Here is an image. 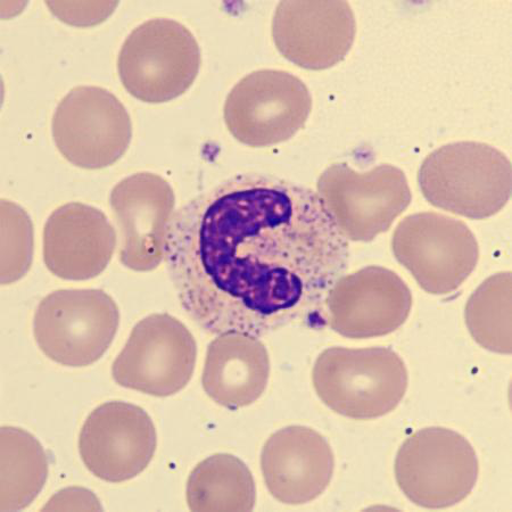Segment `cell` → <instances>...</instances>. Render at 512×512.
Masks as SVG:
<instances>
[{
    "mask_svg": "<svg viewBox=\"0 0 512 512\" xmlns=\"http://www.w3.org/2000/svg\"><path fill=\"white\" fill-rule=\"evenodd\" d=\"M312 98L292 73L260 70L231 90L224 109L226 126L238 142L268 147L287 142L307 123Z\"/></svg>",
    "mask_w": 512,
    "mask_h": 512,
    "instance_id": "9c48e42d",
    "label": "cell"
},
{
    "mask_svg": "<svg viewBox=\"0 0 512 512\" xmlns=\"http://www.w3.org/2000/svg\"><path fill=\"white\" fill-rule=\"evenodd\" d=\"M186 494L192 511H252L256 502L251 470L228 453L200 462L189 475Z\"/></svg>",
    "mask_w": 512,
    "mask_h": 512,
    "instance_id": "d6986e66",
    "label": "cell"
},
{
    "mask_svg": "<svg viewBox=\"0 0 512 512\" xmlns=\"http://www.w3.org/2000/svg\"><path fill=\"white\" fill-rule=\"evenodd\" d=\"M2 484L0 510L26 509L38 497L47 482L49 462L43 445L24 429L3 426Z\"/></svg>",
    "mask_w": 512,
    "mask_h": 512,
    "instance_id": "ffe728a7",
    "label": "cell"
},
{
    "mask_svg": "<svg viewBox=\"0 0 512 512\" xmlns=\"http://www.w3.org/2000/svg\"><path fill=\"white\" fill-rule=\"evenodd\" d=\"M392 250L418 285L433 295L456 292L480 259L473 231L462 221L433 212L404 218L394 231Z\"/></svg>",
    "mask_w": 512,
    "mask_h": 512,
    "instance_id": "ba28073f",
    "label": "cell"
},
{
    "mask_svg": "<svg viewBox=\"0 0 512 512\" xmlns=\"http://www.w3.org/2000/svg\"><path fill=\"white\" fill-rule=\"evenodd\" d=\"M164 258L181 307L206 333L259 337L324 325L350 250L317 193L242 175L173 214Z\"/></svg>",
    "mask_w": 512,
    "mask_h": 512,
    "instance_id": "6da1fadb",
    "label": "cell"
},
{
    "mask_svg": "<svg viewBox=\"0 0 512 512\" xmlns=\"http://www.w3.org/2000/svg\"><path fill=\"white\" fill-rule=\"evenodd\" d=\"M196 360L197 344L189 329L177 318L158 313L132 329L112 375L122 387L165 398L191 382Z\"/></svg>",
    "mask_w": 512,
    "mask_h": 512,
    "instance_id": "30bf717a",
    "label": "cell"
},
{
    "mask_svg": "<svg viewBox=\"0 0 512 512\" xmlns=\"http://www.w3.org/2000/svg\"><path fill=\"white\" fill-rule=\"evenodd\" d=\"M357 21L346 2H282L272 21V38L288 61L307 70H326L349 54Z\"/></svg>",
    "mask_w": 512,
    "mask_h": 512,
    "instance_id": "5bb4252c",
    "label": "cell"
},
{
    "mask_svg": "<svg viewBox=\"0 0 512 512\" xmlns=\"http://www.w3.org/2000/svg\"><path fill=\"white\" fill-rule=\"evenodd\" d=\"M86 510L101 511L103 507L96 495L82 487H69L55 494L43 511Z\"/></svg>",
    "mask_w": 512,
    "mask_h": 512,
    "instance_id": "603a6c76",
    "label": "cell"
},
{
    "mask_svg": "<svg viewBox=\"0 0 512 512\" xmlns=\"http://www.w3.org/2000/svg\"><path fill=\"white\" fill-rule=\"evenodd\" d=\"M470 335L491 352L511 354V272L487 278L466 305Z\"/></svg>",
    "mask_w": 512,
    "mask_h": 512,
    "instance_id": "44dd1931",
    "label": "cell"
},
{
    "mask_svg": "<svg viewBox=\"0 0 512 512\" xmlns=\"http://www.w3.org/2000/svg\"><path fill=\"white\" fill-rule=\"evenodd\" d=\"M119 325L118 305L101 289H61L40 302L33 334L47 358L81 368L103 357Z\"/></svg>",
    "mask_w": 512,
    "mask_h": 512,
    "instance_id": "5b68a950",
    "label": "cell"
},
{
    "mask_svg": "<svg viewBox=\"0 0 512 512\" xmlns=\"http://www.w3.org/2000/svg\"><path fill=\"white\" fill-rule=\"evenodd\" d=\"M335 457L324 436L310 427L288 426L269 437L261 453L263 480L279 502L305 505L327 490Z\"/></svg>",
    "mask_w": 512,
    "mask_h": 512,
    "instance_id": "2e32d148",
    "label": "cell"
},
{
    "mask_svg": "<svg viewBox=\"0 0 512 512\" xmlns=\"http://www.w3.org/2000/svg\"><path fill=\"white\" fill-rule=\"evenodd\" d=\"M2 284L18 282L28 274L33 256V229L20 206L2 202Z\"/></svg>",
    "mask_w": 512,
    "mask_h": 512,
    "instance_id": "7402d4cb",
    "label": "cell"
},
{
    "mask_svg": "<svg viewBox=\"0 0 512 512\" xmlns=\"http://www.w3.org/2000/svg\"><path fill=\"white\" fill-rule=\"evenodd\" d=\"M158 445L153 420L135 404L112 401L96 408L79 435V453L99 480L122 483L142 474Z\"/></svg>",
    "mask_w": 512,
    "mask_h": 512,
    "instance_id": "7c38bea8",
    "label": "cell"
},
{
    "mask_svg": "<svg viewBox=\"0 0 512 512\" xmlns=\"http://www.w3.org/2000/svg\"><path fill=\"white\" fill-rule=\"evenodd\" d=\"M201 68V51L191 31L170 19H153L132 31L121 48L118 71L128 93L162 104L187 92Z\"/></svg>",
    "mask_w": 512,
    "mask_h": 512,
    "instance_id": "277c9868",
    "label": "cell"
},
{
    "mask_svg": "<svg viewBox=\"0 0 512 512\" xmlns=\"http://www.w3.org/2000/svg\"><path fill=\"white\" fill-rule=\"evenodd\" d=\"M117 247V234L102 211L82 203L56 209L44 229V261L53 275L88 280L102 274Z\"/></svg>",
    "mask_w": 512,
    "mask_h": 512,
    "instance_id": "e0dca14e",
    "label": "cell"
},
{
    "mask_svg": "<svg viewBox=\"0 0 512 512\" xmlns=\"http://www.w3.org/2000/svg\"><path fill=\"white\" fill-rule=\"evenodd\" d=\"M478 473L480 464L473 445L444 427L420 429L396 454V483L421 508L458 505L474 490Z\"/></svg>",
    "mask_w": 512,
    "mask_h": 512,
    "instance_id": "8992f818",
    "label": "cell"
},
{
    "mask_svg": "<svg viewBox=\"0 0 512 512\" xmlns=\"http://www.w3.org/2000/svg\"><path fill=\"white\" fill-rule=\"evenodd\" d=\"M110 204L121 229L123 266L139 272L158 268L176 205L168 181L154 173H136L113 188Z\"/></svg>",
    "mask_w": 512,
    "mask_h": 512,
    "instance_id": "9a60e30c",
    "label": "cell"
},
{
    "mask_svg": "<svg viewBox=\"0 0 512 512\" xmlns=\"http://www.w3.org/2000/svg\"><path fill=\"white\" fill-rule=\"evenodd\" d=\"M269 377L268 351L255 336L222 334L209 345L202 384L220 406L231 410L251 406L266 391Z\"/></svg>",
    "mask_w": 512,
    "mask_h": 512,
    "instance_id": "ac0fdd59",
    "label": "cell"
},
{
    "mask_svg": "<svg viewBox=\"0 0 512 512\" xmlns=\"http://www.w3.org/2000/svg\"><path fill=\"white\" fill-rule=\"evenodd\" d=\"M412 294L392 270L371 266L342 276L326 299L327 322L351 340L395 332L410 316Z\"/></svg>",
    "mask_w": 512,
    "mask_h": 512,
    "instance_id": "4fadbf2b",
    "label": "cell"
},
{
    "mask_svg": "<svg viewBox=\"0 0 512 512\" xmlns=\"http://www.w3.org/2000/svg\"><path fill=\"white\" fill-rule=\"evenodd\" d=\"M312 382L336 414L357 420L381 418L399 406L409 375L400 355L387 348H332L319 355Z\"/></svg>",
    "mask_w": 512,
    "mask_h": 512,
    "instance_id": "3957f363",
    "label": "cell"
},
{
    "mask_svg": "<svg viewBox=\"0 0 512 512\" xmlns=\"http://www.w3.org/2000/svg\"><path fill=\"white\" fill-rule=\"evenodd\" d=\"M421 193L435 208L482 220L499 213L511 196V163L497 148L459 142L437 148L419 169Z\"/></svg>",
    "mask_w": 512,
    "mask_h": 512,
    "instance_id": "7a4b0ae2",
    "label": "cell"
},
{
    "mask_svg": "<svg viewBox=\"0 0 512 512\" xmlns=\"http://www.w3.org/2000/svg\"><path fill=\"white\" fill-rule=\"evenodd\" d=\"M57 150L73 165L88 170L110 167L128 150L132 125L126 107L109 90L73 88L54 113Z\"/></svg>",
    "mask_w": 512,
    "mask_h": 512,
    "instance_id": "8fae6325",
    "label": "cell"
},
{
    "mask_svg": "<svg viewBox=\"0 0 512 512\" xmlns=\"http://www.w3.org/2000/svg\"><path fill=\"white\" fill-rule=\"evenodd\" d=\"M319 196L346 239L371 242L408 209L412 195L403 171L381 164L367 172L333 164L320 176Z\"/></svg>",
    "mask_w": 512,
    "mask_h": 512,
    "instance_id": "52a82bcc",
    "label": "cell"
}]
</instances>
